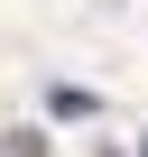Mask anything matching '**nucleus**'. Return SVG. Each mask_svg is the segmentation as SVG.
Here are the masks:
<instances>
[{"instance_id":"1","label":"nucleus","mask_w":148,"mask_h":157,"mask_svg":"<svg viewBox=\"0 0 148 157\" xmlns=\"http://www.w3.org/2000/svg\"><path fill=\"white\" fill-rule=\"evenodd\" d=\"M46 111H56V120H93V93H74V83H56V93H46Z\"/></svg>"},{"instance_id":"2","label":"nucleus","mask_w":148,"mask_h":157,"mask_svg":"<svg viewBox=\"0 0 148 157\" xmlns=\"http://www.w3.org/2000/svg\"><path fill=\"white\" fill-rule=\"evenodd\" d=\"M0 157H46V139H37V129H10V139H0Z\"/></svg>"},{"instance_id":"3","label":"nucleus","mask_w":148,"mask_h":157,"mask_svg":"<svg viewBox=\"0 0 148 157\" xmlns=\"http://www.w3.org/2000/svg\"><path fill=\"white\" fill-rule=\"evenodd\" d=\"M139 157H148V129H139Z\"/></svg>"}]
</instances>
